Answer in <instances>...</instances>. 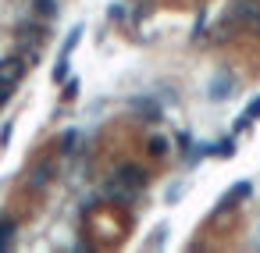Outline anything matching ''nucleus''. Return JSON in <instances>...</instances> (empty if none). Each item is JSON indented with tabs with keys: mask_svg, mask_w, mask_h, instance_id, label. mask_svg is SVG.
I'll return each instance as SVG.
<instances>
[{
	"mask_svg": "<svg viewBox=\"0 0 260 253\" xmlns=\"http://www.w3.org/2000/svg\"><path fill=\"white\" fill-rule=\"evenodd\" d=\"M118 182H125L128 189H136V193H139V189H146L150 175H146L143 168H136V164H121V168H118Z\"/></svg>",
	"mask_w": 260,
	"mask_h": 253,
	"instance_id": "nucleus-1",
	"label": "nucleus"
},
{
	"mask_svg": "<svg viewBox=\"0 0 260 253\" xmlns=\"http://www.w3.org/2000/svg\"><path fill=\"white\" fill-rule=\"evenodd\" d=\"M25 57H8V61H0V82H11V86H18L22 82V75H25Z\"/></svg>",
	"mask_w": 260,
	"mask_h": 253,
	"instance_id": "nucleus-2",
	"label": "nucleus"
},
{
	"mask_svg": "<svg viewBox=\"0 0 260 253\" xmlns=\"http://www.w3.org/2000/svg\"><path fill=\"white\" fill-rule=\"evenodd\" d=\"M232 89H235V79H232L228 72H217V75H214V82L207 86V97H210V100H228V97H232Z\"/></svg>",
	"mask_w": 260,
	"mask_h": 253,
	"instance_id": "nucleus-3",
	"label": "nucleus"
},
{
	"mask_svg": "<svg viewBox=\"0 0 260 253\" xmlns=\"http://www.w3.org/2000/svg\"><path fill=\"white\" fill-rule=\"evenodd\" d=\"M249 193H253V182H246V178H242V182H235V189H232V193H224V196L217 200V210H232V207H235L239 200H246Z\"/></svg>",
	"mask_w": 260,
	"mask_h": 253,
	"instance_id": "nucleus-4",
	"label": "nucleus"
},
{
	"mask_svg": "<svg viewBox=\"0 0 260 253\" xmlns=\"http://www.w3.org/2000/svg\"><path fill=\"white\" fill-rule=\"evenodd\" d=\"M256 118H260V97H253V100L246 104V111H242V114L235 118V132H242V129H249V125H253Z\"/></svg>",
	"mask_w": 260,
	"mask_h": 253,
	"instance_id": "nucleus-5",
	"label": "nucleus"
},
{
	"mask_svg": "<svg viewBox=\"0 0 260 253\" xmlns=\"http://www.w3.org/2000/svg\"><path fill=\"white\" fill-rule=\"evenodd\" d=\"M132 111H139V114H146V118H157V114H160V107H157L150 97H132Z\"/></svg>",
	"mask_w": 260,
	"mask_h": 253,
	"instance_id": "nucleus-6",
	"label": "nucleus"
},
{
	"mask_svg": "<svg viewBox=\"0 0 260 253\" xmlns=\"http://www.w3.org/2000/svg\"><path fill=\"white\" fill-rule=\"evenodd\" d=\"M11 242H15V221L0 217V249H11Z\"/></svg>",
	"mask_w": 260,
	"mask_h": 253,
	"instance_id": "nucleus-7",
	"label": "nucleus"
},
{
	"mask_svg": "<svg viewBox=\"0 0 260 253\" xmlns=\"http://www.w3.org/2000/svg\"><path fill=\"white\" fill-rule=\"evenodd\" d=\"M54 171V161H43V164H36V171L29 175V182H32V189H40V185H47V175Z\"/></svg>",
	"mask_w": 260,
	"mask_h": 253,
	"instance_id": "nucleus-8",
	"label": "nucleus"
},
{
	"mask_svg": "<svg viewBox=\"0 0 260 253\" xmlns=\"http://www.w3.org/2000/svg\"><path fill=\"white\" fill-rule=\"evenodd\" d=\"M107 196H111V200H132V196H136V189H128L125 182H118V178H114V182L107 185Z\"/></svg>",
	"mask_w": 260,
	"mask_h": 253,
	"instance_id": "nucleus-9",
	"label": "nucleus"
},
{
	"mask_svg": "<svg viewBox=\"0 0 260 253\" xmlns=\"http://www.w3.org/2000/svg\"><path fill=\"white\" fill-rule=\"evenodd\" d=\"M79 139H82V132H79V129H68V132L61 136V153H75Z\"/></svg>",
	"mask_w": 260,
	"mask_h": 253,
	"instance_id": "nucleus-10",
	"label": "nucleus"
},
{
	"mask_svg": "<svg viewBox=\"0 0 260 253\" xmlns=\"http://www.w3.org/2000/svg\"><path fill=\"white\" fill-rule=\"evenodd\" d=\"M210 153H214V157H235V139L228 136V139L214 143V146H210Z\"/></svg>",
	"mask_w": 260,
	"mask_h": 253,
	"instance_id": "nucleus-11",
	"label": "nucleus"
},
{
	"mask_svg": "<svg viewBox=\"0 0 260 253\" xmlns=\"http://www.w3.org/2000/svg\"><path fill=\"white\" fill-rule=\"evenodd\" d=\"M79 36H82V25H75V29L64 36V47H61V54H68V57H72V50L79 47Z\"/></svg>",
	"mask_w": 260,
	"mask_h": 253,
	"instance_id": "nucleus-12",
	"label": "nucleus"
},
{
	"mask_svg": "<svg viewBox=\"0 0 260 253\" xmlns=\"http://www.w3.org/2000/svg\"><path fill=\"white\" fill-rule=\"evenodd\" d=\"M50 79H54V82H64V79H68V54H61V57H57V65H54Z\"/></svg>",
	"mask_w": 260,
	"mask_h": 253,
	"instance_id": "nucleus-13",
	"label": "nucleus"
},
{
	"mask_svg": "<svg viewBox=\"0 0 260 253\" xmlns=\"http://www.w3.org/2000/svg\"><path fill=\"white\" fill-rule=\"evenodd\" d=\"M146 146H150V153H153V157H164L171 143H168L164 136H150V143H146Z\"/></svg>",
	"mask_w": 260,
	"mask_h": 253,
	"instance_id": "nucleus-14",
	"label": "nucleus"
},
{
	"mask_svg": "<svg viewBox=\"0 0 260 253\" xmlns=\"http://www.w3.org/2000/svg\"><path fill=\"white\" fill-rule=\"evenodd\" d=\"M164 235H168V225H157V228H153V235H150V242H146V246H150V249H160V246H164Z\"/></svg>",
	"mask_w": 260,
	"mask_h": 253,
	"instance_id": "nucleus-15",
	"label": "nucleus"
},
{
	"mask_svg": "<svg viewBox=\"0 0 260 253\" xmlns=\"http://www.w3.org/2000/svg\"><path fill=\"white\" fill-rule=\"evenodd\" d=\"M11 132H15V121H8L4 129H0V150H4V146L11 143Z\"/></svg>",
	"mask_w": 260,
	"mask_h": 253,
	"instance_id": "nucleus-16",
	"label": "nucleus"
},
{
	"mask_svg": "<svg viewBox=\"0 0 260 253\" xmlns=\"http://www.w3.org/2000/svg\"><path fill=\"white\" fill-rule=\"evenodd\" d=\"M36 11H40V15H54L57 4H54V0H36Z\"/></svg>",
	"mask_w": 260,
	"mask_h": 253,
	"instance_id": "nucleus-17",
	"label": "nucleus"
},
{
	"mask_svg": "<svg viewBox=\"0 0 260 253\" xmlns=\"http://www.w3.org/2000/svg\"><path fill=\"white\" fill-rule=\"evenodd\" d=\"M75 93H79V82L75 79H64V100H75Z\"/></svg>",
	"mask_w": 260,
	"mask_h": 253,
	"instance_id": "nucleus-18",
	"label": "nucleus"
},
{
	"mask_svg": "<svg viewBox=\"0 0 260 253\" xmlns=\"http://www.w3.org/2000/svg\"><path fill=\"white\" fill-rule=\"evenodd\" d=\"M11 82H0V107H8V100H11Z\"/></svg>",
	"mask_w": 260,
	"mask_h": 253,
	"instance_id": "nucleus-19",
	"label": "nucleus"
},
{
	"mask_svg": "<svg viewBox=\"0 0 260 253\" xmlns=\"http://www.w3.org/2000/svg\"><path fill=\"white\" fill-rule=\"evenodd\" d=\"M107 18H111V22H121V18H125V8H121V4H111Z\"/></svg>",
	"mask_w": 260,
	"mask_h": 253,
	"instance_id": "nucleus-20",
	"label": "nucleus"
},
{
	"mask_svg": "<svg viewBox=\"0 0 260 253\" xmlns=\"http://www.w3.org/2000/svg\"><path fill=\"white\" fill-rule=\"evenodd\" d=\"M182 193H185V185H175V189H168V193H164V200H168V203H175V200H182Z\"/></svg>",
	"mask_w": 260,
	"mask_h": 253,
	"instance_id": "nucleus-21",
	"label": "nucleus"
},
{
	"mask_svg": "<svg viewBox=\"0 0 260 253\" xmlns=\"http://www.w3.org/2000/svg\"><path fill=\"white\" fill-rule=\"evenodd\" d=\"M203 22H207V15L200 11V18H196V25H192V36H200V29H203Z\"/></svg>",
	"mask_w": 260,
	"mask_h": 253,
	"instance_id": "nucleus-22",
	"label": "nucleus"
}]
</instances>
